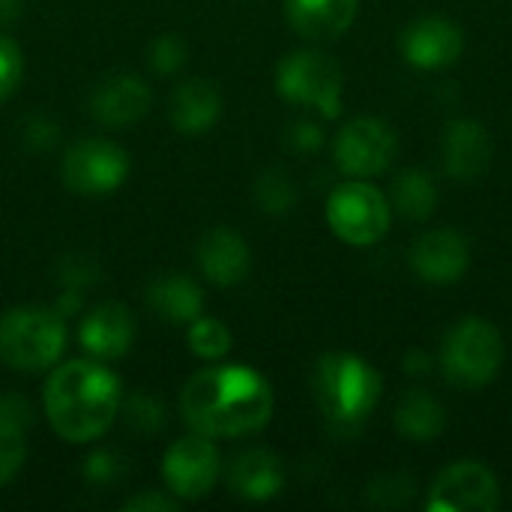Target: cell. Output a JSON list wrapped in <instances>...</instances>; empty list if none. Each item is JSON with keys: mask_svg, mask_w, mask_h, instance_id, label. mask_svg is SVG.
Here are the masks:
<instances>
[{"mask_svg": "<svg viewBox=\"0 0 512 512\" xmlns=\"http://www.w3.org/2000/svg\"><path fill=\"white\" fill-rule=\"evenodd\" d=\"M186 426L207 438H240L264 429L273 414L270 384L249 366H210L180 393Z\"/></svg>", "mask_w": 512, "mask_h": 512, "instance_id": "cell-1", "label": "cell"}, {"mask_svg": "<svg viewBox=\"0 0 512 512\" xmlns=\"http://www.w3.org/2000/svg\"><path fill=\"white\" fill-rule=\"evenodd\" d=\"M120 408V381L96 360H69L45 381V414L69 444L102 438Z\"/></svg>", "mask_w": 512, "mask_h": 512, "instance_id": "cell-2", "label": "cell"}, {"mask_svg": "<svg viewBox=\"0 0 512 512\" xmlns=\"http://www.w3.org/2000/svg\"><path fill=\"white\" fill-rule=\"evenodd\" d=\"M315 399L333 426H360L381 399V375L354 354H327L315 369Z\"/></svg>", "mask_w": 512, "mask_h": 512, "instance_id": "cell-3", "label": "cell"}, {"mask_svg": "<svg viewBox=\"0 0 512 512\" xmlns=\"http://www.w3.org/2000/svg\"><path fill=\"white\" fill-rule=\"evenodd\" d=\"M66 348L63 315L45 309H12L0 318V363L18 372L48 369Z\"/></svg>", "mask_w": 512, "mask_h": 512, "instance_id": "cell-4", "label": "cell"}, {"mask_svg": "<svg viewBox=\"0 0 512 512\" xmlns=\"http://www.w3.org/2000/svg\"><path fill=\"white\" fill-rule=\"evenodd\" d=\"M441 360L447 378L456 387L462 390L486 387L504 363L501 333L483 318H465L450 330Z\"/></svg>", "mask_w": 512, "mask_h": 512, "instance_id": "cell-5", "label": "cell"}, {"mask_svg": "<svg viewBox=\"0 0 512 512\" xmlns=\"http://www.w3.org/2000/svg\"><path fill=\"white\" fill-rule=\"evenodd\" d=\"M393 207L390 198L366 183V180H348L336 186L327 198V222L333 234L351 246H372L390 231Z\"/></svg>", "mask_w": 512, "mask_h": 512, "instance_id": "cell-6", "label": "cell"}, {"mask_svg": "<svg viewBox=\"0 0 512 512\" xmlns=\"http://www.w3.org/2000/svg\"><path fill=\"white\" fill-rule=\"evenodd\" d=\"M279 93L303 108H315L324 117H339L342 111V69L324 51H297L279 63L276 72Z\"/></svg>", "mask_w": 512, "mask_h": 512, "instance_id": "cell-7", "label": "cell"}, {"mask_svg": "<svg viewBox=\"0 0 512 512\" xmlns=\"http://www.w3.org/2000/svg\"><path fill=\"white\" fill-rule=\"evenodd\" d=\"M396 132L390 129V123L378 120V117H357L351 123L342 126V132L336 135V165L342 168V174L348 177H378L384 174L393 159H396Z\"/></svg>", "mask_w": 512, "mask_h": 512, "instance_id": "cell-8", "label": "cell"}, {"mask_svg": "<svg viewBox=\"0 0 512 512\" xmlns=\"http://www.w3.org/2000/svg\"><path fill=\"white\" fill-rule=\"evenodd\" d=\"M63 183L81 195H102L117 189L129 174L126 153L105 138H84L63 156Z\"/></svg>", "mask_w": 512, "mask_h": 512, "instance_id": "cell-9", "label": "cell"}, {"mask_svg": "<svg viewBox=\"0 0 512 512\" xmlns=\"http://www.w3.org/2000/svg\"><path fill=\"white\" fill-rule=\"evenodd\" d=\"M162 477L177 501L204 498L219 477V450L207 435H189L168 447L162 462Z\"/></svg>", "mask_w": 512, "mask_h": 512, "instance_id": "cell-10", "label": "cell"}, {"mask_svg": "<svg viewBox=\"0 0 512 512\" xmlns=\"http://www.w3.org/2000/svg\"><path fill=\"white\" fill-rule=\"evenodd\" d=\"M498 507V480L480 462H456L438 474L429 510L432 512H492Z\"/></svg>", "mask_w": 512, "mask_h": 512, "instance_id": "cell-11", "label": "cell"}, {"mask_svg": "<svg viewBox=\"0 0 512 512\" xmlns=\"http://www.w3.org/2000/svg\"><path fill=\"white\" fill-rule=\"evenodd\" d=\"M468 264H471L468 240L450 228L423 234L411 249L414 273L426 282H435V285H450V282L462 279Z\"/></svg>", "mask_w": 512, "mask_h": 512, "instance_id": "cell-12", "label": "cell"}, {"mask_svg": "<svg viewBox=\"0 0 512 512\" xmlns=\"http://www.w3.org/2000/svg\"><path fill=\"white\" fill-rule=\"evenodd\" d=\"M465 48L462 30L447 18H420L402 36V51L411 66L444 69L459 60Z\"/></svg>", "mask_w": 512, "mask_h": 512, "instance_id": "cell-13", "label": "cell"}, {"mask_svg": "<svg viewBox=\"0 0 512 512\" xmlns=\"http://www.w3.org/2000/svg\"><path fill=\"white\" fill-rule=\"evenodd\" d=\"M81 348L96 360H117L135 342V318L120 303H102L81 321Z\"/></svg>", "mask_w": 512, "mask_h": 512, "instance_id": "cell-14", "label": "cell"}, {"mask_svg": "<svg viewBox=\"0 0 512 512\" xmlns=\"http://www.w3.org/2000/svg\"><path fill=\"white\" fill-rule=\"evenodd\" d=\"M492 162V138L477 120H453L444 135V168L456 180H477Z\"/></svg>", "mask_w": 512, "mask_h": 512, "instance_id": "cell-15", "label": "cell"}, {"mask_svg": "<svg viewBox=\"0 0 512 512\" xmlns=\"http://www.w3.org/2000/svg\"><path fill=\"white\" fill-rule=\"evenodd\" d=\"M198 264L213 285L228 288L249 276L252 255L240 234H234L228 228H210L198 240Z\"/></svg>", "mask_w": 512, "mask_h": 512, "instance_id": "cell-16", "label": "cell"}, {"mask_svg": "<svg viewBox=\"0 0 512 512\" xmlns=\"http://www.w3.org/2000/svg\"><path fill=\"white\" fill-rule=\"evenodd\" d=\"M90 111L105 126H129L150 111V90L138 75H114L93 90Z\"/></svg>", "mask_w": 512, "mask_h": 512, "instance_id": "cell-17", "label": "cell"}, {"mask_svg": "<svg viewBox=\"0 0 512 512\" xmlns=\"http://www.w3.org/2000/svg\"><path fill=\"white\" fill-rule=\"evenodd\" d=\"M222 114V93L207 78H189L174 90L171 120L183 135L207 132Z\"/></svg>", "mask_w": 512, "mask_h": 512, "instance_id": "cell-18", "label": "cell"}, {"mask_svg": "<svg viewBox=\"0 0 512 512\" xmlns=\"http://www.w3.org/2000/svg\"><path fill=\"white\" fill-rule=\"evenodd\" d=\"M288 21L309 39H333L354 24L357 0H285Z\"/></svg>", "mask_w": 512, "mask_h": 512, "instance_id": "cell-19", "label": "cell"}, {"mask_svg": "<svg viewBox=\"0 0 512 512\" xmlns=\"http://www.w3.org/2000/svg\"><path fill=\"white\" fill-rule=\"evenodd\" d=\"M282 483H285L282 462L267 450H249L237 456L228 471L231 492L246 501H270L273 495L282 492Z\"/></svg>", "mask_w": 512, "mask_h": 512, "instance_id": "cell-20", "label": "cell"}, {"mask_svg": "<svg viewBox=\"0 0 512 512\" xmlns=\"http://www.w3.org/2000/svg\"><path fill=\"white\" fill-rule=\"evenodd\" d=\"M147 300H150V309L165 318L168 324H192L201 309H204V294L201 288L180 276V273H168V276H159L150 291H147Z\"/></svg>", "mask_w": 512, "mask_h": 512, "instance_id": "cell-21", "label": "cell"}, {"mask_svg": "<svg viewBox=\"0 0 512 512\" xmlns=\"http://www.w3.org/2000/svg\"><path fill=\"white\" fill-rule=\"evenodd\" d=\"M27 426H30V405L18 396H0V486L9 483L24 465Z\"/></svg>", "mask_w": 512, "mask_h": 512, "instance_id": "cell-22", "label": "cell"}, {"mask_svg": "<svg viewBox=\"0 0 512 512\" xmlns=\"http://www.w3.org/2000/svg\"><path fill=\"white\" fill-rule=\"evenodd\" d=\"M396 426L411 441H432L447 426V411L429 393L411 390L396 405Z\"/></svg>", "mask_w": 512, "mask_h": 512, "instance_id": "cell-23", "label": "cell"}, {"mask_svg": "<svg viewBox=\"0 0 512 512\" xmlns=\"http://www.w3.org/2000/svg\"><path fill=\"white\" fill-rule=\"evenodd\" d=\"M435 204H438V189H435V180H432L426 171L408 168V171H402V174L393 180L390 207H396L405 219L423 222V219L432 216Z\"/></svg>", "mask_w": 512, "mask_h": 512, "instance_id": "cell-24", "label": "cell"}, {"mask_svg": "<svg viewBox=\"0 0 512 512\" xmlns=\"http://www.w3.org/2000/svg\"><path fill=\"white\" fill-rule=\"evenodd\" d=\"M189 351L198 354L201 360H219L228 354L231 348V330L219 321V318H195L189 324Z\"/></svg>", "mask_w": 512, "mask_h": 512, "instance_id": "cell-25", "label": "cell"}, {"mask_svg": "<svg viewBox=\"0 0 512 512\" xmlns=\"http://www.w3.org/2000/svg\"><path fill=\"white\" fill-rule=\"evenodd\" d=\"M255 198H258V207L267 210V213H285L297 204V186L294 180L285 174V171H264L255 183Z\"/></svg>", "mask_w": 512, "mask_h": 512, "instance_id": "cell-26", "label": "cell"}, {"mask_svg": "<svg viewBox=\"0 0 512 512\" xmlns=\"http://www.w3.org/2000/svg\"><path fill=\"white\" fill-rule=\"evenodd\" d=\"M162 417H165V414H162V405H159V399H153L150 393H138V396L126 399V423H129L132 432H138V435H153V432L162 429V423H165Z\"/></svg>", "mask_w": 512, "mask_h": 512, "instance_id": "cell-27", "label": "cell"}, {"mask_svg": "<svg viewBox=\"0 0 512 512\" xmlns=\"http://www.w3.org/2000/svg\"><path fill=\"white\" fill-rule=\"evenodd\" d=\"M21 72H24V57H21V48L0 36V102L9 99L21 81Z\"/></svg>", "mask_w": 512, "mask_h": 512, "instance_id": "cell-28", "label": "cell"}, {"mask_svg": "<svg viewBox=\"0 0 512 512\" xmlns=\"http://www.w3.org/2000/svg\"><path fill=\"white\" fill-rule=\"evenodd\" d=\"M186 60V45L180 36L168 33V36H159L150 48V63L159 75H168V72H177Z\"/></svg>", "mask_w": 512, "mask_h": 512, "instance_id": "cell-29", "label": "cell"}, {"mask_svg": "<svg viewBox=\"0 0 512 512\" xmlns=\"http://www.w3.org/2000/svg\"><path fill=\"white\" fill-rule=\"evenodd\" d=\"M117 465H120L117 456H111V453H93V456L87 459L84 474H87L90 483L105 486V483H114V480L120 477V468H117Z\"/></svg>", "mask_w": 512, "mask_h": 512, "instance_id": "cell-30", "label": "cell"}, {"mask_svg": "<svg viewBox=\"0 0 512 512\" xmlns=\"http://www.w3.org/2000/svg\"><path fill=\"white\" fill-rule=\"evenodd\" d=\"M321 141H324V132H321V126H315V123H294L291 126V132H288V144L297 150V153H315L318 147H321Z\"/></svg>", "mask_w": 512, "mask_h": 512, "instance_id": "cell-31", "label": "cell"}, {"mask_svg": "<svg viewBox=\"0 0 512 512\" xmlns=\"http://www.w3.org/2000/svg\"><path fill=\"white\" fill-rule=\"evenodd\" d=\"M411 480L408 477H381L369 486V492H387V504L384 507H405L411 498Z\"/></svg>", "mask_w": 512, "mask_h": 512, "instance_id": "cell-32", "label": "cell"}, {"mask_svg": "<svg viewBox=\"0 0 512 512\" xmlns=\"http://www.w3.org/2000/svg\"><path fill=\"white\" fill-rule=\"evenodd\" d=\"M177 507H180V501L168 498L162 492H147V495H138V498L126 501L129 512H174Z\"/></svg>", "mask_w": 512, "mask_h": 512, "instance_id": "cell-33", "label": "cell"}, {"mask_svg": "<svg viewBox=\"0 0 512 512\" xmlns=\"http://www.w3.org/2000/svg\"><path fill=\"white\" fill-rule=\"evenodd\" d=\"M54 138H57V126L54 123H48V120H42V117H36L33 123H30V129H27V141L33 144V147H51L54 144Z\"/></svg>", "mask_w": 512, "mask_h": 512, "instance_id": "cell-34", "label": "cell"}, {"mask_svg": "<svg viewBox=\"0 0 512 512\" xmlns=\"http://www.w3.org/2000/svg\"><path fill=\"white\" fill-rule=\"evenodd\" d=\"M429 366H432V363H429V357H426V354H417V351H414V354L408 357V363H405L408 375H426V372H429Z\"/></svg>", "mask_w": 512, "mask_h": 512, "instance_id": "cell-35", "label": "cell"}, {"mask_svg": "<svg viewBox=\"0 0 512 512\" xmlns=\"http://www.w3.org/2000/svg\"><path fill=\"white\" fill-rule=\"evenodd\" d=\"M18 9H21V0H0V18H3V21L15 18Z\"/></svg>", "mask_w": 512, "mask_h": 512, "instance_id": "cell-36", "label": "cell"}]
</instances>
